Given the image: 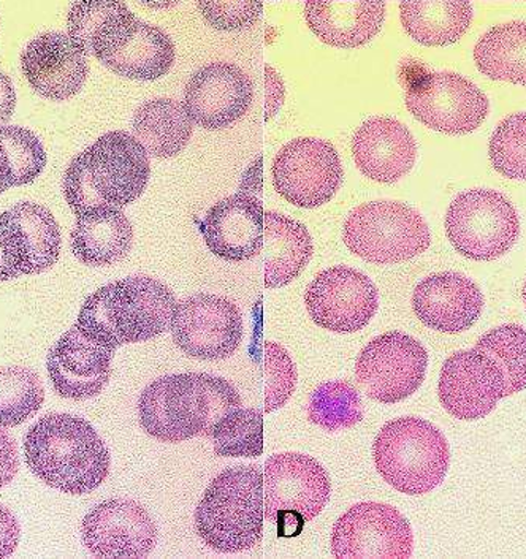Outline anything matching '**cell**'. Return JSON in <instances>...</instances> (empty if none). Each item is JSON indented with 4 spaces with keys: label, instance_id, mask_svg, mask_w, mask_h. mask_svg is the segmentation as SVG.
Wrapping results in <instances>:
<instances>
[{
    "label": "cell",
    "instance_id": "obj_45",
    "mask_svg": "<svg viewBox=\"0 0 526 559\" xmlns=\"http://www.w3.org/2000/svg\"><path fill=\"white\" fill-rule=\"evenodd\" d=\"M524 301H525V306H526V281H525V286H524Z\"/></svg>",
    "mask_w": 526,
    "mask_h": 559
},
{
    "label": "cell",
    "instance_id": "obj_46",
    "mask_svg": "<svg viewBox=\"0 0 526 559\" xmlns=\"http://www.w3.org/2000/svg\"><path fill=\"white\" fill-rule=\"evenodd\" d=\"M3 192H5V191H3L2 188H0V195H2Z\"/></svg>",
    "mask_w": 526,
    "mask_h": 559
},
{
    "label": "cell",
    "instance_id": "obj_34",
    "mask_svg": "<svg viewBox=\"0 0 526 559\" xmlns=\"http://www.w3.org/2000/svg\"><path fill=\"white\" fill-rule=\"evenodd\" d=\"M40 376L26 367L0 368V427H20L44 406Z\"/></svg>",
    "mask_w": 526,
    "mask_h": 559
},
{
    "label": "cell",
    "instance_id": "obj_32",
    "mask_svg": "<svg viewBox=\"0 0 526 559\" xmlns=\"http://www.w3.org/2000/svg\"><path fill=\"white\" fill-rule=\"evenodd\" d=\"M475 61L490 80L526 86V23L512 21L492 27L477 41Z\"/></svg>",
    "mask_w": 526,
    "mask_h": 559
},
{
    "label": "cell",
    "instance_id": "obj_10",
    "mask_svg": "<svg viewBox=\"0 0 526 559\" xmlns=\"http://www.w3.org/2000/svg\"><path fill=\"white\" fill-rule=\"evenodd\" d=\"M427 368V349L416 337L388 332L374 337L360 352L356 381L368 399L395 404L419 390Z\"/></svg>",
    "mask_w": 526,
    "mask_h": 559
},
{
    "label": "cell",
    "instance_id": "obj_35",
    "mask_svg": "<svg viewBox=\"0 0 526 559\" xmlns=\"http://www.w3.org/2000/svg\"><path fill=\"white\" fill-rule=\"evenodd\" d=\"M214 453L226 459H258L263 453V416L255 407L231 411L214 427Z\"/></svg>",
    "mask_w": 526,
    "mask_h": 559
},
{
    "label": "cell",
    "instance_id": "obj_22",
    "mask_svg": "<svg viewBox=\"0 0 526 559\" xmlns=\"http://www.w3.org/2000/svg\"><path fill=\"white\" fill-rule=\"evenodd\" d=\"M210 251L226 262H247L261 254L265 211L258 197L238 192L220 200L200 224Z\"/></svg>",
    "mask_w": 526,
    "mask_h": 559
},
{
    "label": "cell",
    "instance_id": "obj_2",
    "mask_svg": "<svg viewBox=\"0 0 526 559\" xmlns=\"http://www.w3.org/2000/svg\"><path fill=\"white\" fill-rule=\"evenodd\" d=\"M24 460L37 479L65 495L97 490L111 469L110 450L86 418L47 414L24 438Z\"/></svg>",
    "mask_w": 526,
    "mask_h": 559
},
{
    "label": "cell",
    "instance_id": "obj_29",
    "mask_svg": "<svg viewBox=\"0 0 526 559\" xmlns=\"http://www.w3.org/2000/svg\"><path fill=\"white\" fill-rule=\"evenodd\" d=\"M399 20L406 34L426 47H445L461 40L471 26L469 0H405Z\"/></svg>",
    "mask_w": 526,
    "mask_h": 559
},
{
    "label": "cell",
    "instance_id": "obj_5",
    "mask_svg": "<svg viewBox=\"0 0 526 559\" xmlns=\"http://www.w3.org/2000/svg\"><path fill=\"white\" fill-rule=\"evenodd\" d=\"M263 474L238 464L214 477L195 509V533L219 554H240L263 539Z\"/></svg>",
    "mask_w": 526,
    "mask_h": 559
},
{
    "label": "cell",
    "instance_id": "obj_17",
    "mask_svg": "<svg viewBox=\"0 0 526 559\" xmlns=\"http://www.w3.org/2000/svg\"><path fill=\"white\" fill-rule=\"evenodd\" d=\"M61 248V228L47 206L21 202L0 214V252L16 277L52 269Z\"/></svg>",
    "mask_w": 526,
    "mask_h": 559
},
{
    "label": "cell",
    "instance_id": "obj_28",
    "mask_svg": "<svg viewBox=\"0 0 526 559\" xmlns=\"http://www.w3.org/2000/svg\"><path fill=\"white\" fill-rule=\"evenodd\" d=\"M265 287L289 286L314 254L313 238L303 224L278 211H265Z\"/></svg>",
    "mask_w": 526,
    "mask_h": 559
},
{
    "label": "cell",
    "instance_id": "obj_4",
    "mask_svg": "<svg viewBox=\"0 0 526 559\" xmlns=\"http://www.w3.org/2000/svg\"><path fill=\"white\" fill-rule=\"evenodd\" d=\"M177 304L164 283L136 274L91 294L75 325L84 335L116 350L168 332Z\"/></svg>",
    "mask_w": 526,
    "mask_h": 559
},
{
    "label": "cell",
    "instance_id": "obj_27",
    "mask_svg": "<svg viewBox=\"0 0 526 559\" xmlns=\"http://www.w3.org/2000/svg\"><path fill=\"white\" fill-rule=\"evenodd\" d=\"M132 245L131 221L113 206L87 211L76 217L75 228L70 234L73 255L93 269L121 262L131 252Z\"/></svg>",
    "mask_w": 526,
    "mask_h": 559
},
{
    "label": "cell",
    "instance_id": "obj_18",
    "mask_svg": "<svg viewBox=\"0 0 526 559\" xmlns=\"http://www.w3.org/2000/svg\"><path fill=\"white\" fill-rule=\"evenodd\" d=\"M504 376L497 361L476 349L462 350L445 360L438 395L451 416L479 420L489 416L504 399Z\"/></svg>",
    "mask_w": 526,
    "mask_h": 559
},
{
    "label": "cell",
    "instance_id": "obj_37",
    "mask_svg": "<svg viewBox=\"0 0 526 559\" xmlns=\"http://www.w3.org/2000/svg\"><path fill=\"white\" fill-rule=\"evenodd\" d=\"M0 144L9 164L12 188L31 185L47 167L44 144L29 129L21 126L0 128Z\"/></svg>",
    "mask_w": 526,
    "mask_h": 559
},
{
    "label": "cell",
    "instance_id": "obj_15",
    "mask_svg": "<svg viewBox=\"0 0 526 559\" xmlns=\"http://www.w3.org/2000/svg\"><path fill=\"white\" fill-rule=\"evenodd\" d=\"M304 305L315 325L349 335L363 330L376 316L379 294L367 274L350 266H333L311 281Z\"/></svg>",
    "mask_w": 526,
    "mask_h": 559
},
{
    "label": "cell",
    "instance_id": "obj_40",
    "mask_svg": "<svg viewBox=\"0 0 526 559\" xmlns=\"http://www.w3.org/2000/svg\"><path fill=\"white\" fill-rule=\"evenodd\" d=\"M203 20L216 31L251 29L261 20L263 0H195Z\"/></svg>",
    "mask_w": 526,
    "mask_h": 559
},
{
    "label": "cell",
    "instance_id": "obj_41",
    "mask_svg": "<svg viewBox=\"0 0 526 559\" xmlns=\"http://www.w3.org/2000/svg\"><path fill=\"white\" fill-rule=\"evenodd\" d=\"M20 469V455L15 439L0 427V488L7 487L15 479Z\"/></svg>",
    "mask_w": 526,
    "mask_h": 559
},
{
    "label": "cell",
    "instance_id": "obj_6",
    "mask_svg": "<svg viewBox=\"0 0 526 559\" xmlns=\"http://www.w3.org/2000/svg\"><path fill=\"white\" fill-rule=\"evenodd\" d=\"M373 459L382 479L399 493L420 496L440 487L451 464L443 432L419 417L388 421L378 432Z\"/></svg>",
    "mask_w": 526,
    "mask_h": 559
},
{
    "label": "cell",
    "instance_id": "obj_20",
    "mask_svg": "<svg viewBox=\"0 0 526 559\" xmlns=\"http://www.w3.org/2000/svg\"><path fill=\"white\" fill-rule=\"evenodd\" d=\"M115 352L73 325L48 354L52 389L65 400L96 399L110 382Z\"/></svg>",
    "mask_w": 526,
    "mask_h": 559
},
{
    "label": "cell",
    "instance_id": "obj_39",
    "mask_svg": "<svg viewBox=\"0 0 526 559\" xmlns=\"http://www.w3.org/2000/svg\"><path fill=\"white\" fill-rule=\"evenodd\" d=\"M265 352V414L278 411L292 396L297 386V368L289 352L278 343L266 341Z\"/></svg>",
    "mask_w": 526,
    "mask_h": 559
},
{
    "label": "cell",
    "instance_id": "obj_19",
    "mask_svg": "<svg viewBox=\"0 0 526 559\" xmlns=\"http://www.w3.org/2000/svg\"><path fill=\"white\" fill-rule=\"evenodd\" d=\"M252 100L251 76L230 62L202 67L186 84V110L195 124L206 130L229 128L247 115Z\"/></svg>",
    "mask_w": 526,
    "mask_h": 559
},
{
    "label": "cell",
    "instance_id": "obj_24",
    "mask_svg": "<svg viewBox=\"0 0 526 559\" xmlns=\"http://www.w3.org/2000/svg\"><path fill=\"white\" fill-rule=\"evenodd\" d=\"M352 153L357 168L367 178L385 185L409 174L417 159L413 133L392 118L364 122L354 135Z\"/></svg>",
    "mask_w": 526,
    "mask_h": 559
},
{
    "label": "cell",
    "instance_id": "obj_14",
    "mask_svg": "<svg viewBox=\"0 0 526 559\" xmlns=\"http://www.w3.org/2000/svg\"><path fill=\"white\" fill-rule=\"evenodd\" d=\"M413 548L408 520L384 502L352 506L332 531V554L338 559H408Z\"/></svg>",
    "mask_w": 526,
    "mask_h": 559
},
{
    "label": "cell",
    "instance_id": "obj_7",
    "mask_svg": "<svg viewBox=\"0 0 526 559\" xmlns=\"http://www.w3.org/2000/svg\"><path fill=\"white\" fill-rule=\"evenodd\" d=\"M343 240L364 262L391 265L423 254L431 234L419 211L402 202L378 200L350 211Z\"/></svg>",
    "mask_w": 526,
    "mask_h": 559
},
{
    "label": "cell",
    "instance_id": "obj_31",
    "mask_svg": "<svg viewBox=\"0 0 526 559\" xmlns=\"http://www.w3.org/2000/svg\"><path fill=\"white\" fill-rule=\"evenodd\" d=\"M177 58L174 40L159 26L140 21L128 44L101 62L122 79L154 81L170 72Z\"/></svg>",
    "mask_w": 526,
    "mask_h": 559
},
{
    "label": "cell",
    "instance_id": "obj_21",
    "mask_svg": "<svg viewBox=\"0 0 526 559\" xmlns=\"http://www.w3.org/2000/svg\"><path fill=\"white\" fill-rule=\"evenodd\" d=\"M21 67L35 93L56 102L76 96L89 75L87 52L64 33L37 35L21 55Z\"/></svg>",
    "mask_w": 526,
    "mask_h": 559
},
{
    "label": "cell",
    "instance_id": "obj_30",
    "mask_svg": "<svg viewBox=\"0 0 526 559\" xmlns=\"http://www.w3.org/2000/svg\"><path fill=\"white\" fill-rule=\"evenodd\" d=\"M132 130L150 156L170 159L188 146L194 121L184 104L174 98H154L136 108Z\"/></svg>",
    "mask_w": 526,
    "mask_h": 559
},
{
    "label": "cell",
    "instance_id": "obj_9",
    "mask_svg": "<svg viewBox=\"0 0 526 559\" xmlns=\"http://www.w3.org/2000/svg\"><path fill=\"white\" fill-rule=\"evenodd\" d=\"M445 231L458 254L490 262L511 251L518 240L521 223L503 193L475 189L461 193L449 206Z\"/></svg>",
    "mask_w": 526,
    "mask_h": 559
},
{
    "label": "cell",
    "instance_id": "obj_16",
    "mask_svg": "<svg viewBox=\"0 0 526 559\" xmlns=\"http://www.w3.org/2000/svg\"><path fill=\"white\" fill-rule=\"evenodd\" d=\"M83 544L101 559H142L153 554L157 526L150 512L131 499H108L86 513Z\"/></svg>",
    "mask_w": 526,
    "mask_h": 559
},
{
    "label": "cell",
    "instance_id": "obj_42",
    "mask_svg": "<svg viewBox=\"0 0 526 559\" xmlns=\"http://www.w3.org/2000/svg\"><path fill=\"white\" fill-rule=\"evenodd\" d=\"M21 526L15 513L0 504V559L12 557L20 544Z\"/></svg>",
    "mask_w": 526,
    "mask_h": 559
},
{
    "label": "cell",
    "instance_id": "obj_43",
    "mask_svg": "<svg viewBox=\"0 0 526 559\" xmlns=\"http://www.w3.org/2000/svg\"><path fill=\"white\" fill-rule=\"evenodd\" d=\"M16 108V93L12 80L0 70V128L12 118Z\"/></svg>",
    "mask_w": 526,
    "mask_h": 559
},
{
    "label": "cell",
    "instance_id": "obj_13",
    "mask_svg": "<svg viewBox=\"0 0 526 559\" xmlns=\"http://www.w3.org/2000/svg\"><path fill=\"white\" fill-rule=\"evenodd\" d=\"M178 349L195 360L230 358L244 335L243 314L230 300L199 294L177 304L170 326Z\"/></svg>",
    "mask_w": 526,
    "mask_h": 559
},
{
    "label": "cell",
    "instance_id": "obj_25",
    "mask_svg": "<svg viewBox=\"0 0 526 559\" xmlns=\"http://www.w3.org/2000/svg\"><path fill=\"white\" fill-rule=\"evenodd\" d=\"M304 16L315 37L330 47L357 48L381 31L382 0H304Z\"/></svg>",
    "mask_w": 526,
    "mask_h": 559
},
{
    "label": "cell",
    "instance_id": "obj_3",
    "mask_svg": "<svg viewBox=\"0 0 526 559\" xmlns=\"http://www.w3.org/2000/svg\"><path fill=\"white\" fill-rule=\"evenodd\" d=\"M151 176L150 154L124 132L105 133L73 157L64 176V195L75 216L97 209L122 210L143 195Z\"/></svg>",
    "mask_w": 526,
    "mask_h": 559
},
{
    "label": "cell",
    "instance_id": "obj_1",
    "mask_svg": "<svg viewBox=\"0 0 526 559\" xmlns=\"http://www.w3.org/2000/svg\"><path fill=\"white\" fill-rule=\"evenodd\" d=\"M241 406L238 390L219 376L168 374L140 395V425L151 438L175 444L198 436L210 438L214 427Z\"/></svg>",
    "mask_w": 526,
    "mask_h": 559
},
{
    "label": "cell",
    "instance_id": "obj_36",
    "mask_svg": "<svg viewBox=\"0 0 526 559\" xmlns=\"http://www.w3.org/2000/svg\"><path fill=\"white\" fill-rule=\"evenodd\" d=\"M476 350L497 361L504 376V386L511 396L526 389V330L524 326H498L477 341Z\"/></svg>",
    "mask_w": 526,
    "mask_h": 559
},
{
    "label": "cell",
    "instance_id": "obj_23",
    "mask_svg": "<svg viewBox=\"0 0 526 559\" xmlns=\"http://www.w3.org/2000/svg\"><path fill=\"white\" fill-rule=\"evenodd\" d=\"M482 308V292L465 274H431L414 288L413 309L417 319L437 332L462 333L471 329Z\"/></svg>",
    "mask_w": 526,
    "mask_h": 559
},
{
    "label": "cell",
    "instance_id": "obj_44",
    "mask_svg": "<svg viewBox=\"0 0 526 559\" xmlns=\"http://www.w3.org/2000/svg\"><path fill=\"white\" fill-rule=\"evenodd\" d=\"M12 280H16L15 273H13L12 270L9 269V265H7L5 260H3L2 252H0V281Z\"/></svg>",
    "mask_w": 526,
    "mask_h": 559
},
{
    "label": "cell",
    "instance_id": "obj_12",
    "mask_svg": "<svg viewBox=\"0 0 526 559\" xmlns=\"http://www.w3.org/2000/svg\"><path fill=\"white\" fill-rule=\"evenodd\" d=\"M343 165L327 140L297 139L276 154L272 165L273 186L298 209L325 205L339 191Z\"/></svg>",
    "mask_w": 526,
    "mask_h": 559
},
{
    "label": "cell",
    "instance_id": "obj_33",
    "mask_svg": "<svg viewBox=\"0 0 526 559\" xmlns=\"http://www.w3.org/2000/svg\"><path fill=\"white\" fill-rule=\"evenodd\" d=\"M363 403L359 390L347 381L324 382L311 393L308 418L328 432L356 427L363 420Z\"/></svg>",
    "mask_w": 526,
    "mask_h": 559
},
{
    "label": "cell",
    "instance_id": "obj_8",
    "mask_svg": "<svg viewBox=\"0 0 526 559\" xmlns=\"http://www.w3.org/2000/svg\"><path fill=\"white\" fill-rule=\"evenodd\" d=\"M332 481L321 463L303 453L286 452L265 463V519L280 537L300 536L307 523L327 508Z\"/></svg>",
    "mask_w": 526,
    "mask_h": 559
},
{
    "label": "cell",
    "instance_id": "obj_38",
    "mask_svg": "<svg viewBox=\"0 0 526 559\" xmlns=\"http://www.w3.org/2000/svg\"><path fill=\"white\" fill-rule=\"evenodd\" d=\"M489 153L498 174L510 179H526V112L512 115L498 126Z\"/></svg>",
    "mask_w": 526,
    "mask_h": 559
},
{
    "label": "cell",
    "instance_id": "obj_11",
    "mask_svg": "<svg viewBox=\"0 0 526 559\" xmlns=\"http://www.w3.org/2000/svg\"><path fill=\"white\" fill-rule=\"evenodd\" d=\"M406 107L417 121L438 132L463 135L489 115L486 94L457 73H417L406 90Z\"/></svg>",
    "mask_w": 526,
    "mask_h": 559
},
{
    "label": "cell",
    "instance_id": "obj_26",
    "mask_svg": "<svg viewBox=\"0 0 526 559\" xmlns=\"http://www.w3.org/2000/svg\"><path fill=\"white\" fill-rule=\"evenodd\" d=\"M136 24L139 17L122 0H79L67 16L70 37L100 62L128 44Z\"/></svg>",
    "mask_w": 526,
    "mask_h": 559
}]
</instances>
